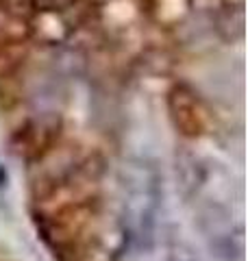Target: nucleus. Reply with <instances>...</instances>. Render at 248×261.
<instances>
[{
    "label": "nucleus",
    "mask_w": 248,
    "mask_h": 261,
    "mask_svg": "<svg viewBox=\"0 0 248 261\" xmlns=\"http://www.w3.org/2000/svg\"><path fill=\"white\" fill-rule=\"evenodd\" d=\"M35 5H37V0H0V11L7 15H13V18H20V20H29Z\"/></svg>",
    "instance_id": "f03ea898"
},
{
    "label": "nucleus",
    "mask_w": 248,
    "mask_h": 261,
    "mask_svg": "<svg viewBox=\"0 0 248 261\" xmlns=\"http://www.w3.org/2000/svg\"><path fill=\"white\" fill-rule=\"evenodd\" d=\"M107 0H83V5L85 7H92V9H96V7H101V5H105Z\"/></svg>",
    "instance_id": "20e7f679"
},
{
    "label": "nucleus",
    "mask_w": 248,
    "mask_h": 261,
    "mask_svg": "<svg viewBox=\"0 0 248 261\" xmlns=\"http://www.w3.org/2000/svg\"><path fill=\"white\" fill-rule=\"evenodd\" d=\"M194 0H142V9L159 27H175L192 11Z\"/></svg>",
    "instance_id": "f257e3e1"
},
{
    "label": "nucleus",
    "mask_w": 248,
    "mask_h": 261,
    "mask_svg": "<svg viewBox=\"0 0 248 261\" xmlns=\"http://www.w3.org/2000/svg\"><path fill=\"white\" fill-rule=\"evenodd\" d=\"M222 5H225L227 9H237V11H242L244 0H222Z\"/></svg>",
    "instance_id": "7ed1b4c3"
}]
</instances>
